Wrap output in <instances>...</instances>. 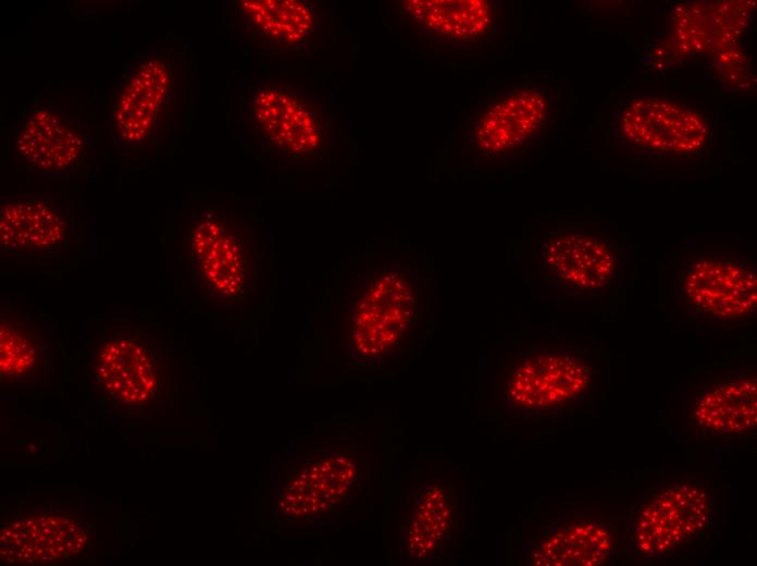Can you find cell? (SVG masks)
I'll return each mask as SVG.
<instances>
[{
  "label": "cell",
  "mask_w": 757,
  "mask_h": 566,
  "mask_svg": "<svg viewBox=\"0 0 757 566\" xmlns=\"http://www.w3.org/2000/svg\"><path fill=\"white\" fill-rule=\"evenodd\" d=\"M247 127L276 151L295 158L317 152L324 144V123L311 98L294 86L264 83L244 107Z\"/></svg>",
  "instance_id": "5bb4252c"
},
{
  "label": "cell",
  "mask_w": 757,
  "mask_h": 566,
  "mask_svg": "<svg viewBox=\"0 0 757 566\" xmlns=\"http://www.w3.org/2000/svg\"><path fill=\"white\" fill-rule=\"evenodd\" d=\"M186 60L177 47L152 44L135 53L110 82L109 137L126 153L157 152L175 132L185 99Z\"/></svg>",
  "instance_id": "6da1fadb"
},
{
  "label": "cell",
  "mask_w": 757,
  "mask_h": 566,
  "mask_svg": "<svg viewBox=\"0 0 757 566\" xmlns=\"http://www.w3.org/2000/svg\"><path fill=\"white\" fill-rule=\"evenodd\" d=\"M717 521V493L699 475H672L633 505L626 547L641 561H658L702 540Z\"/></svg>",
  "instance_id": "ba28073f"
},
{
  "label": "cell",
  "mask_w": 757,
  "mask_h": 566,
  "mask_svg": "<svg viewBox=\"0 0 757 566\" xmlns=\"http://www.w3.org/2000/svg\"><path fill=\"white\" fill-rule=\"evenodd\" d=\"M88 372L96 391L113 405L139 408L160 401L167 358L152 320L126 309L103 317L90 337Z\"/></svg>",
  "instance_id": "5b68a950"
},
{
  "label": "cell",
  "mask_w": 757,
  "mask_h": 566,
  "mask_svg": "<svg viewBox=\"0 0 757 566\" xmlns=\"http://www.w3.org/2000/svg\"><path fill=\"white\" fill-rule=\"evenodd\" d=\"M488 0H401L394 14L418 41L445 48L476 47L495 32L499 9Z\"/></svg>",
  "instance_id": "9a60e30c"
},
{
  "label": "cell",
  "mask_w": 757,
  "mask_h": 566,
  "mask_svg": "<svg viewBox=\"0 0 757 566\" xmlns=\"http://www.w3.org/2000/svg\"><path fill=\"white\" fill-rule=\"evenodd\" d=\"M235 16L245 39L252 45L293 50L302 46L315 25V13L299 0L237 1Z\"/></svg>",
  "instance_id": "d6986e66"
},
{
  "label": "cell",
  "mask_w": 757,
  "mask_h": 566,
  "mask_svg": "<svg viewBox=\"0 0 757 566\" xmlns=\"http://www.w3.org/2000/svg\"><path fill=\"white\" fill-rule=\"evenodd\" d=\"M23 300L9 295L0 300V379L5 386L39 385L48 373V331Z\"/></svg>",
  "instance_id": "2e32d148"
},
{
  "label": "cell",
  "mask_w": 757,
  "mask_h": 566,
  "mask_svg": "<svg viewBox=\"0 0 757 566\" xmlns=\"http://www.w3.org/2000/svg\"><path fill=\"white\" fill-rule=\"evenodd\" d=\"M673 296L680 309L702 322H742L756 312V261L733 248L698 249L679 266Z\"/></svg>",
  "instance_id": "9c48e42d"
},
{
  "label": "cell",
  "mask_w": 757,
  "mask_h": 566,
  "mask_svg": "<svg viewBox=\"0 0 757 566\" xmlns=\"http://www.w3.org/2000/svg\"><path fill=\"white\" fill-rule=\"evenodd\" d=\"M70 206L54 195L0 197L1 260L42 263L62 258L74 244Z\"/></svg>",
  "instance_id": "4fadbf2b"
},
{
  "label": "cell",
  "mask_w": 757,
  "mask_h": 566,
  "mask_svg": "<svg viewBox=\"0 0 757 566\" xmlns=\"http://www.w3.org/2000/svg\"><path fill=\"white\" fill-rule=\"evenodd\" d=\"M87 542L84 527L70 516L29 514L1 528L0 555L9 565H47L79 555Z\"/></svg>",
  "instance_id": "e0dca14e"
},
{
  "label": "cell",
  "mask_w": 757,
  "mask_h": 566,
  "mask_svg": "<svg viewBox=\"0 0 757 566\" xmlns=\"http://www.w3.org/2000/svg\"><path fill=\"white\" fill-rule=\"evenodd\" d=\"M454 506L443 485L433 484L419 496L407 531V553L424 559L445 540L452 522Z\"/></svg>",
  "instance_id": "44dd1931"
},
{
  "label": "cell",
  "mask_w": 757,
  "mask_h": 566,
  "mask_svg": "<svg viewBox=\"0 0 757 566\" xmlns=\"http://www.w3.org/2000/svg\"><path fill=\"white\" fill-rule=\"evenodd\" d=\"M182 261L193 290L216 309H241L253 300L259 247L244 212L204 206L187 219L181 235Z\"/></svg>",
  "instance_id": "3957f363"
},
{
  "label": "cell",
  "mask_w": 757,
  "mask_h": 566,
  "mask_svg": "<svg viewBox=\"0 0 757 566\" xmlns=\"http://www.w3.org/2000/svg\"><path fill=\"white\" fill-rule=\"evenodd\" d=\"M555 116V97L547 86H504L473 109L467 123L468 146L486 159L523 152L547 134Z\"/></svg>",
  "instance_id": "30bf717a"
},
{
  "label": "cell",
  "mask_w": 757,
  "mask_h": 566,
  "mask_svg": "<svg viewBox=\"0 0 757 566\" xmlns=\"http://www.w3.org/2000/svg\"><path fill=\"white\" fill-rule=\"evenodd\" d=\"M630 243L605 222H561L545 227L535 261L539 278L575 300L601 298L621 280Z\"/></svg>",
  "instance_id": "52a82bcc"
},
{
  "label": "cell",
  "mask_w": 757,
  "mask_h": 566,
  "mask_svg": "<svg viewBox=\"0 0 757 566\" xmlns=\"http://www.w3.org/2000/svg\"><path fill=\"white\" fill-rule=\"evenodd\" d=\"M493 380L499 407L533 421L569 418L595 392L592 359L573 345L530 344L505 352Z\"/></svg>",
  "instance_id": "277c9868"
},
{
  "label": "cell",
  "mask_w": 757,
  "mask_h": 566,
  "mask_svg": "<svg viewBox=\"0 0 757 566\" xmlns=\"http://www.w3.org/2000/svg\"><path fill=\"white\" fill-rule=\"evenodd\" d=\"M615 146L624 152L693 160L712 152L718 126L709 106L665 91H635L615 106L609 124Z\"/></svg>",
  "instance_id": "8992f818"
},
{
  "label": "cell",
  "mask_w": 757,
  "mask_h": 566,
  "mask_svg": "<svg viewBox=\"0 0 757 566\" xmlns=\"http://www.w3.org/2000/svg\"><path fill=\"white\" fill-rule=\"evenodd\" d=\"M344 300L353 353L364 362H376L419 341L432 318L435 294L415 267L387 263L355 273Z\"/></svg>",
  "instance_id": "7a4b0ae2"
},
{
  "label": "cell",
  "mask_w": 757,
  "mask_h": 566,
  "mask_svg": "<svg viewBox=\"0 0 757 566\" xmlns=\"http://www.w3.org/2000/svg\"><path fill=\"white\" fill-rule=\"evenodd\" d=\"M757 376L754 364L706 370L692 380L683 399L682 424L693 438L750 436L756 431Z\"/></svg>",
  "instance_id": "7c38bea8"
},
{
  "label": "cell",
  "mask_w": 757,
  "mask_h": 566,
  "mask_svg": "<svg viewBox=\"0 0 757 566\" xmlns=\"http://www.w3.org/2000/svg\"><path fill=\"white\" fill-rule=\"evenodd\" d=\"M91 155L90 126L66 103L33 100L13 131L15 164L39 176H72Z\"/></svg>",
  "instance_id": "8fae6325"
},
{
  "label": "cell",
  "mask_w": 757,
  "mask_h": 566,
  "mask_svg": "<svg viewBox=\"0 0 757 566\" xmlns=\"http://www.w3.org/2000/svg\"><path fill=\"white\" fill-rule=\"evenodd\" d=\"M356 477V466L345 457H331L302 471L282 499V512L306 516L324 510L344 496Z\"/></svg>",
  "instance_id": "ffe728a7"
},
{
  "label": "cell",
  "mask_w": 757,
  "mask_h": 566,
  "mask_svg": "<svg viewBox=\"0 0 757 566\" xmlns=\"http://www.w3.org/2000/svg\"><path fill=\"white\" fill-rule=\"evenodd\" d=\"M616 550V536L605 520L582 518L546 528L523 556L530 565L597 566L613 561Z\"/></svg>",
  "instance_id": "ac0fdd59"
}]
</instances>
